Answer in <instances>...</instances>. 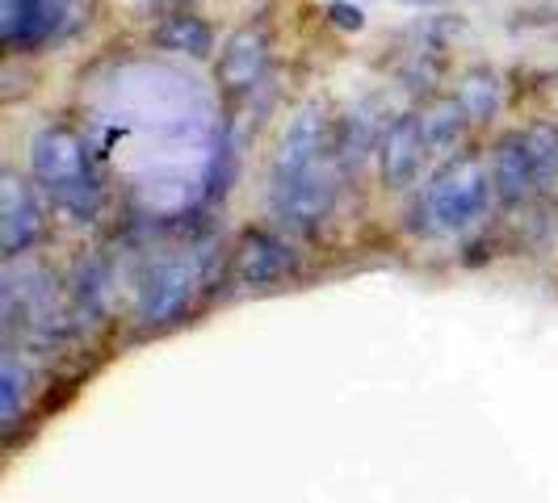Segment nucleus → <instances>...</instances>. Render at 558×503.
<instances>
[{"mask_svg":"<svg viewBox=\"0 0 558 503\" xmlns=\"http://www.w3.org/2000/svg\"><path fill=\"white\" fill-rule=\"evenodd\" d=\"M29 176L81 223L101 210V181L93 172L88 147L68 126H47L29 139Z\"/></svg>","mask_w":558,"mask_h":503,"instance_id":"f257e3e1","label":"nucleus"},{"mask_svg":"<svg viewBox=\"0 0 558 503\" xmlns=\"http://www.w3.org/2000/svg\"><path fill=\"white\" fill-rule=\"evenodd\" d=\"M492 176L478 164L475 156H453L433 172V181L424 185V197L416 206V219H424V231L433 235H449L462 226L478 223L492 206Z\"/></svg>","mask_w":558,"mask_h":503,"instance_id":"f03ea898","label":"nucleus"},{"mask_svg":"<svg viewBox=\"0 0 558 503\" xmlns=\"http://www.w3.org/2000/svg\"><path fill=\"white\" fill-rule=\"evenodd\" d=\"M88 17V0H0V42L17 56H34L72 34Z\"/></svg>","mask_w":558,"mask_h":503,"instance_id":"7ed1b4c3","label":"nucleus"},{"mask_svg":"<svg viewBox=\"0 0 558 503\" xmlns=\"http://www.w3.org/2000/svg\"><path fill=\"white\" fill-rule=\"evenodd\" d=\"M202 285V260L197 256H160L147 265L140 281V323L143 328H168L194 307Z\"/></svg>","mask_w":558,"mask_h":503,"instance_id":"20e7f679","label":"nucleus"},{"mask_svg":"<svg viewBox=\"0 0 558 503\" xmlns=\"http://www.w3.org/2000/svg\"><path fill=\"white\" fill-rule=\"evenodd\" d=\"M4 323H9V332L26 328L29 335H59L68 328L59 285L47 269H38V265L4 269Z\"/></svg>","mask_w":558,"mask_h":503,"instance_id":"39448f33","label":"nucleus"},{"mask_svg":"<svg viewBox=\"0 0 558 503\" xmlns=\"http://www.w3.org/2000/svg\"><path fill=\"white\" fill-rule=\"evenodd\" d=\"M336 181H340V160H336V151H328L324 160H315V164H311L307 172H299L294 181L274 185V189H269V201H274V210H278L290 226L315 231V226L332 214Z\"/></svg>","mask_w":558,"mask_h":503,"instance_id":"423d86ee","label":"nucleus"},{"mask_svg":"<svg viewBox=\"0 0 558 503\" xmlns=\"http://www.w3.org/2000/svg\"><path fill=\"white\" fill-rule=\"evenodd\" d=\"M328 151H336V126L324 113V106H307L290 118L286 135H281L278 151H274V168H269V189L294 181L299 172H307L315 160H324Z\"/></svg>","mask_w":558,"mask_h":503,"instance_id":"0eeeda50","label":"nucleus"},{"mask_svg":"<svg viewBox=\"0 0 558 503\" xmlns=\"http://www.w3.org/2000/svg\"><path fill=\"white\" fill-rule=\"evenodd\" d=\"M43 206L17 172H4L0 176V252L9 260H17L26 248H34L43 240Z\"/></svg>","mask_w":558,"mask_h":503,"instance_id":"6e6552de","label":"nucleus"},{"mask_svg":"<svg viewBox=\"0 0 558 503\" xmlns=\"http://www.w3.org/2000/svg\"><path fill=\"white\" fill-rule=\"evenodd\" d=\"M294 273V252L290 244L265 231V226H248L235 244V278L248 290H269Z\"/></svg>","mask_w":558,"mask_h":503,"instance_id":"1a4fd4ad","label":"nucleus"},{"mask_svg":"<svg viewBox=\"0 0 558 503\" xmlns=\"http://www.w3.org/2000/svg\"><path fill=\"white\" fill-rule=\"evenodd\" d=\"M428 156V139H424V118L403 113L387 126V135L378 143V172L387 189H412V181L424 168Z\"/></svg>","mask_w":558,"mask_h":503,"instance_id":"9d476101","label":"nucleus"},{"mask_svg":"<svg viewBox=\"0 0 558 503\" xmlns=\"http://www.w3.org/2000/svg\"><path fill=\"white\" fill-rule=\"evenodd\" d=\"M269 63V34L260 26H244L227 38V47L219 51V84L227 93H248L252 84L260 81Z\"/></svg>","mask_w":558,"mask_h":503,"instance_id":"9b49d317","label":"nucleus"},{"mask_svg":"<svg viewBox=\"0 0 558 503\" xmlns=\"http://www.w3.org/2000/svg\"><path fill=\"white\" fill-rule=\"evenodd\" d=\"M492 185H496V197L504 206H521L530 201L533 194H542L537 185V172H533V160L525 151V139L521 135H504L496 143V156H492Z\"/></svg>","mask_w":558,"mask_h":503,"instance_id":"f8f14e48","label":"nucleus"},{"mask_svg":"<svg viewBox=\"0 0 558 503\" xmlns=\"http://www.w3.org/2000/svg\"><path fill=\"white\" fill-rule=\"evenodd\" d=\"M151 42L160 51H172V56L206 59L215 51V29H210V22H202L197 13H168L151 29Z\"/></svg>","mask_w":558,"mask_h":503,"instance_id":"ddd939ff","label":"nucleus"},{"mask_svg":"<svg viewBox=\"0 0 558 503\" xmlns=\"http://www.w3.org/2000/svg\"><path fill=\"white\" fill-rule=\"evenodd\" d=\"M458 110L466 113V122H492L500 113L504 88L500 76L492 68H471L462 81H458V93H453Z\"/></svg>","mask_w":558,"mask_h":503,"instance_id":"4468645a","label":"nucleus"},{"mask_svg":"<svg viewBox=\"0 0 558 503\" xmlns=\"http://www.w3.org/2000/svg\"><path fill=\"white\" fill-rule=\"evenodd\" d=\"M26 387H29L26 365L17 361V353L9 348V353L0 357V428H4V432L17 428L22 403H26Z\"/></svg>","mask_w":558,"mask_h":503,"instance_id":"2eb2a0df","label":"nucleus"},{"mask_svg":"<svg viewBox=\"0 0 558 503\" xmlns=\"http://www.w3.org/2000/svg\"><path fill=\"white\" fill-rule=\"evenodd\" d=\"M525 139V151L533 160V172H537V185L550 189L558 185V126L555 122H533L530 131H521Z\"/></svg>","mask_w":558,"mask_h":503,"instance_id":"dca6fc26","label":"nucleus"},{"mask_svg":"<svg viewBox=\"0 0 558 503\" xmlns=\"http://www.w3.org/2000/svg\"><path fill=\"white\" fill-rule=\"evenodd\" d=\"M466 131V113L458 110V101H446V106H433L424 113V139H428V151H449L453 143L462 139Z\"/></svg>","mask_w":558,"mask_h":503,"instance_id":"f3484780","label":"nucleus"},{"mask_svg":"<svg viewBox=\"0 0 558 503\" xmlns=\"http://www.w3.org/2000/svg\"><path fill=\"white\" fill-rule=\"evenodd\" d=\"M106 298H110V269L101 260H88L81 273H76V303L93 319H101L106 315Z\"/></svg>","mask_w":558,"mask_h":503,"instance_id":"a211bd4d","label":"nucleus"},{"mask_svg":"<svg viewBox=\"0 0 558 503\" xmlns=\"http://www.w3.org/2000/svg\"><path fill=\"white\" fill-rule=\"evenodd\" d=\"M328 22H332L336 29L357 34V29H365V13L357 4H349V0H332V4H328Z\"/></svg>","mask_w":558,"mask_h":503,"instance_id":"6ab92c4d","label":"nucleus"},{"mask_svg":"<svg viewBox=\"0 0 558 503\" xmlns=\"http://www.w3.org/2000/svg\"><path fill=\"white\" fill-rule=\"evenodd\" d=\"M403 4H446V0H403Z\"/></svg>","mask_w":558,"mask_h":503,"instance_id":"aec40b11","label":"nucleus"}]
</instances>
